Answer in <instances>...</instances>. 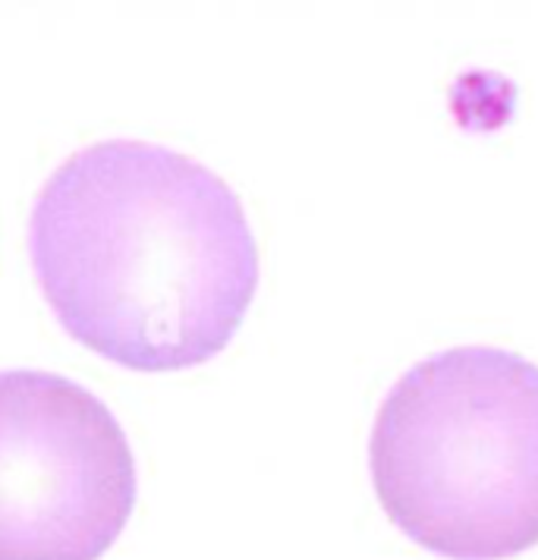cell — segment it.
Returning a JSON list of instances; mask_svg holds the SVG:
<instances>
[{
  "label": "cell",
  "instance_id": "cell-3",
  "mask_svg": "<svg viewBox=\"0 0 538 560\" xmlns=\"http://www.w3.org/2000/svg\"><path fill=\"white\" fill-rule=\"evenodd\" d=\"M132 504L117 416L63 375L0 372V560H98Z\"/></svg>",
  "mask_w": 538,
  "mask_h": 560
},
{
  "label": "cell",
  "instance_id": "cell-2",
  "mask_svg": "<svg viewBox=\"0 0 538 560\" xmlns=\"http://www.w3.org/2000/svg\"><path fill=\"white\" fill-rule=\"evenodd\" d=\"M387 516L451 560H504L538 545V365L457 347L390 387L372 432Z\"/></svg>",
  "mask_w": 538,
  "mask_h": 560
},
{
  "label": "cell",
  "instance_id": "cell-1",
  "mask_svg": "<svg viewBox=\"0 0 538 560\" xmlns=\"http://www.w3.org/2000/svg\"><path fill=\"white\" fill-rule=\"evenodd\" d=\"M60 325L139 372L199 365L253 303L258 253L231 186L164 145L110 139L67 158L28 218Z\"/></svg>",
  "mask_w": 538,
  "mask_h": 560
}]
</instances>
